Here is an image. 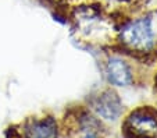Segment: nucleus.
Returning <instances> with one entry per match:
<instances>
[{"instance_id": "39448f33", "label": "nucleus", "mask_w": 157, "mask_h": 138, "mask_svg": "<svg viewBox=\"0 0 157 138\" xmlns=\"http://www.w3.org/2000/svg\"><path fill=\"white\" fill-rule=\"evenodd\" d=\"M28 138H54L56 137V123L52 119L33 121L25 130Z\"/></svg>"}, {"instance_id": "f257e3e1", "label": "nucleus", "mask_w": 157, "mask_h": 138, "mask_svg": "<svg viewBox=\"0 0 157 138\" xmlns=\"http://www.w3.org/2000/svg\"><path fill=\"white\" fill-rule=\"evenodd\" d=\"M156 20L153 15L135 18L122 27L120 39L127 48L136 52H147L156 43Z\"/></svg>"}, {"instance_id": "7ed1b4c3", "label": "nucleus", "mask_w": 157, "mask_h": 138, "mask_svg": "<svg viewBox=\"0 0 157 138\" xmlns=\"http://www.w3.org/2000/svg\"><path fill=\"white\" fill-rule=\"evenodd\" d=\"M95 110L106 120H116L122 112V106L118 96L111 91H106L95 101Z\"/></svg>"}, {"instance_id": "423d86ee", "label": "nucleus", "mask_w": 157, "mask_h": 138, "mask_svg": "<svg viewBox=\"0 0 157 138\" xmlns=\"http://www.w3.org/2000/svg\"><path fill=\"white\" fill-rule=\"evenodd\" d=\"M81 137L82 138H101V130L99 123L90 116L83 117L81 123Z\"/></svg>"}, {"instance_id": "20e7f679", "label": "nucleus", "mask_w": 157, "mask_h": 138, "mask_svg": "<svg viewBox=\"0 0 157 138\" xmlns=\"http://www.w3.org/2000/svg\"><path fill=\"white\" fill-rule=\"evenodd\" d=\"M107 78L117 87H127L132 82V71L129 66L120 57H111L106 66Z\"/></svg>"}, {"instance_id": "f03ea898", "label": "nucleus", "mask_w": 157, "mask_h": 138, "mask_svg": "<svg viewBox=\"0 0 157 138\" xmlns=\"http://www.w3.org/2000/svg\"><path fill=\"white\" fill-rule=\"evenodd\" d=\"M127 128L135 137L154 138L157 135V119L146 110H136L127 119Z\"/></svg>"}]
</instances>
